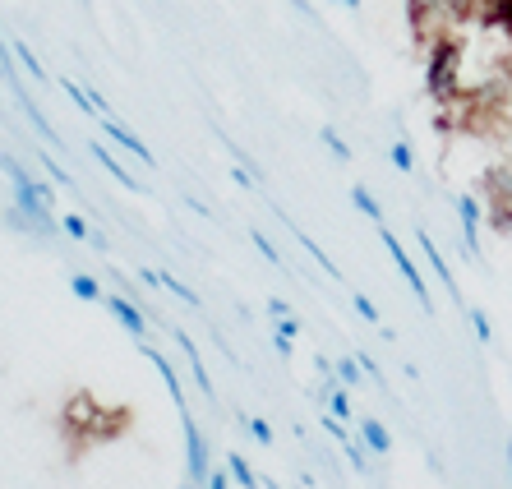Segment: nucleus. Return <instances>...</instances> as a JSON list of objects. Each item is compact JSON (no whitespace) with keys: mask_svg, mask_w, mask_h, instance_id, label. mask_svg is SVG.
Instances as JSON below:
<instances>
[{"mask_svg":"<svg viewBox=\"0 0 512 489\" xmlns=\"http://www.w3.org/2000/svg\"><path fill=\"white\" fill-rule=\"evenodd\" d=\"M425 88H429V97H439V102H448V97L462 88V47H457L453 37H439L434 51H429Z\"/></svg>","mask_w":512,"mask_h":489,"instance_id":"1","label":"nucleus"},{"mask_svg":"<svg viewBox=\"0 0 512 489\" xmlns=\"http://www.w3.org/2000/svg\"><path fill=\"white\" fill-rule=\"evenodd\" d=\"M379 240H383V250H388V259L397 263V273H402V282H406V287H411V296L420 300V310H425V314H434V296H429V282H425V273H420V268H416V259H411V254L402 250V240H397L393 231L383 227V222H379Z\"/></svg>","mask_w":512,"mask_h":489,"instance_id":"2","label":"nucleus"},{"mask_svg":"<svg viewBox=\"0 0 512 489\" xmlns=\"http://www.w3.org/2000/svg\"><path fill=\"white\" fill-rule=\"evenodd\" d=\"M180 434H185V476L194 485H203V480L213 476V457H208V439H203L199 420L190 411H180Z\"/></svg>","mask_w":512,"mask_h":489,"instance_id":"3","label":"nucleus"},{"mask_svg":"<svg viewBox=\"0 0 512 489\" xmlns=\"http://www.w3.org/2000/svg\"><path fill=\"white\" fill-rule=\"evenodd\" d=\"M102 310H107L111 319H116L120 328H125V333H130L139 346L148 342V314H143L130 296H102Z\"/></svg>","mask_w":512,"mask_h":489,"instance_id":"4","label":"nucleus"},{"mask_svg":"<svg viewBox=\"0 0 512 489\" xmlns=\"http://www.w3.org/2000/svg\"><path fill=\"white\" fill-rule=\"evenodd\" d=\"M457 217H462V245L471 259H485V250H480V199L476 194H457Z\"/></svg>","mask_w":512,"mask_h":489,"instance_id":"5","label":"nucleus"},{"mask_svg":"<svg viewBox=\"0 0 512 489\" xmlns=\"http://www.w3.org/2000/svg\"><path fill=\"white\" fill-rule=\"evenodd\" d=\"M480 10V0H411V19H425V14H434V19H471V14Z\"/></svg>","mask_w":512,"mask_h":489,"instance_id":"6","label":"nucleus"},{"mask_svg":"<svg viewBox=\"0 0 512 489\" xmlns=\"http://www.w3.org/2000/svg\"><path fill=\"white\" fill-rule=\"evenodd\" d=\"M171 342H176V351L185 356V365H190V374H194V383H199V393L213 402L217 397V388H213V379H208V365H203V356H199V346L190 342V333L185 328H171Z\"/></svg>","mask_w":512,"mask_h":489,"instance_id":"7","label":"nucleus"},{"mask_svg":"<svg viewBox=\"0 0 512 489\" xmlns=\"http://www.w3.org/2000/svg\"><path fill=\"white\" fill-rule=\"evenodd\" d=\"M416 245H420V254H425V263H429V268H434V277H439V282H443V291H448V296H453V300H462V282H457V277H453V268H448V259H443V250H439V245H434V236H429V231H416Z\"/></svg>","mask_w":512,"mask_h":489,"instance_id":"8","label":"nucleus"},{"mask_svg":"<svg viewBox=\"0 0 512 489\" xmlns=\"http://www.w3.org/2000/svg\"><path fill=\"white\" fill-rule=\"evenodd\" d=\"M102 134H107L111 144H120V148H125V153H130V157H139L143 167H157L153 148L143 144V139H139V134H134V130H125V125H120L116 116H102Z\"/></svg>","mask_w":512,"mask_h":489,"instance_id":"9","label":"nucleus"},{"mask_svg":"<svg viewBox=\"0 0 512 489\" xmlns=\"http://www.w3.org/2000/svg\"><path fill=\"white\" fill-rule=\"evenodd\" d=\"M10 93H14V102H19V111H24V116H28V125H33V130H37V134H42V139H47V144H51V148H65V139H60V134H56V125H51V120H47V116H42V107H37L33 97H28V93H24V84H14V88H10Z\"/></svg>","mask_w":512,"mask_h":489,"instance_id":"10","label":"nucleus"},{"mask_svg":"<svg viewBox=\"0 0 512 489\" xmlns=\"http://www.w3.org/2000/svg\"><path fill=\"white\" fill-rule=\"evenodd\" d=\"M356 439L365 443L374 457H388V453H393V434H388V425H383L379 416H356Z\"/></svg>","mask_w":512,"mask_h":489,"instance_id":"11","label":"nucleus"},{"mask_svg":"<svg viewBox=\"0 0 512 489\" xmlns=\"http://www.w3.org/2000/svg\"><path fill=\"white\" fill-rule=\"evenodd\" d=\"M88 157H93V162H97V167H102V171H111V180H120V185H125V190H130V194H148V190H143V185H139V180L130 176V171L120 167V157L111 153L107 144H88Z\"/></svg>","mask_w":512,"mask_h":489,"instance_id":"12","label":"nucleus"},{"mask_svg":"<svg viewBox=\"0 0 512 489\" xmlns=\"http://www.w3.org/2000/svg\"><path fill=\"white\" fill-rule=\"evenodd\" d=\"M60 231H65V240H84V245H93L97 254H107V245H111V240L102 236V231L88 227V217H79V213H65V217H60Z\"/></svg>","mask_w":512,"mask_h":489,"instance_id":"13","label":"nucleus"},{"mask_svg":"<svg viewBox=\"0 0 512 489\" xmlns=\"http://www.w3.org/2000/svg\"><path fill=\"white\" fill-rule=\"evenodd\" d=\"M0 176L10 180V190H14V194H28V190L37 185V180L28 176L24 162H19V157H10V153H0Z\"/></svg>","mask_w":512,"mask_h":489,"instance_id":"14","label":"nucleus"},{"mask_svg":"<svg viewBox=\"0 0 512 489\" xmlns=\"http://www.w3.org/2000/svg\"><path fill=\"white\" fill-rule=\"evenodd\" d=\"M227 476H231V485L236 489H263V476L240 453H227Z\"/></svg>","mask_w":512,"mask_h":489,"instance_id":"15","label":"nucleus"},{"mask_svg":"<svg viewBox=\"0 0 512 489\" xmlns=\"http://www.w3.org/2000/svg\"><path fill=\"white\" fill-rule=\"evenodd\" d=\"M296 337H300V323L291 319V314L273 323V351H277V356L291 360V351H296Z\"/></svg>","mask_w":512,"mask_h":489,"instance_id":"16","label":"nucleus"},{"mask_svg":"<svg viewBox=\"0 0 512 489\" xmlns=\"http://www.w3.org/2000/svg\"><path fill=\"white\" fill-rule=\"evenodd\" d=\"M351 208H356L360 217H370L374 227H379V222H383V203L374 199V194L365 190V185H351Z\"/></svg>","mask_w":512,"mask_h":489,"instance_id":"17","label":"nucleus"},{"mask_svg":"<svg viewBox=\"0 0 512 489\" xmlns=\"http://www.w3.org/2000/svg\"><path fill=\"white\" fill-rule=\"evenodd\" d=\"M14 47V60H19V70H28V79H37V84H47V70H42V60H37V51L28 47L24 37L19 42H10Z\"/></svg>","mask_w":512,"mask_h":489,"instance_id":"18","label":"nucleus"},{"mask_svg":"<svg viewBox=\"0 0 512 489\" xmlns=\"http://www.w3.org/2000/svg\"><path fill=\"white\" fill-rule=\"evenodd\" d=\"M70 296L84 300V305H97V300H102V282L88 273H70Z\"/></svg>","mask_w":512,"mask_h":489,"instance_id":"19","label":"nucleus"},{"mask_svg":"<svg viewBox=\"0 0 512 489\" xmlns=\"http://www.w3.org/2000/svg\"><path fill=\"white\" fill-rule=\"evenodd\" d=\"M342 453H346V466H351L356 476H374V466H370V448H365L360 439H346Z\"/></svg>","mask_w":512,"mask_h":489,"instance_id":"20","label":"nucleus"},{"mask_svg":"<svg viewBox=\"0 0 512 489\" xmlns=\"http://www.w3.org/2000/svg\"><path fill=\"white\" fill-rule=\"evenodd\" d=\"M296 240H300V245H305V254H310V259H314V263H319L323 273L333 277V282H342V268H337V263H333V259H328V254H323V245H314V240H310V236H305V231H296Z\"/></svg>","mask_w":512,"mask_h":489,"instance_id":"21","label":"nucleus"},{"mask_svg":"<svg viewBox=\"0 0 512 489\" xmlns=\"http://www.w3.org/2000/svg\"><path fill=\"white\" fill-rule=\"evenodd\" d=\"M162 277V291H171V296L180 300V305H190V310H199V291L194 287H185V282H180L176 273H157Z\"/></svg>","mask_w":512,"mask_h":489,"instance_id":"22","label":"nucleus"},{"mask_svg":"<svg viewBox=\"0 0 512 489\" xmlns=\"http://www.w3.org/2000/svg\"><path fill=\"white\" fill-rule=\"evenodd\" d=\"M466 323H471V333H476L480 346L494 342V323H489V314L480 310V305H466Z\"/></svg>","mask_w":512,"mask_h":489,"instance_id":"23","label":"nucleus"},{"mask_svg":"<svg viewBox=\"0 0 512 489\" xmlns=\"http://www.w3.org/2000/svg\"><path fill=\"white\" fill-rule=\"evenodd\" d=\"M240 430L250 434L254 443H263V448H268V443L277 439V430H273V425H268V420H263V416H240Z\"/></svg>","mask_w":512,"mask_h":489,"instance_id":"24","label":"nucleus"},{"mask_svg":"<svg viewBox=\"0 0 512 489\" xmlns=\"http://www.w3.org/2000/svg\"><path fill=\"white\" fill-rule=\"evenodd\" d=\"M319 139H323V148H328V153H333L337 162H351V144H346V139L333 130V125H323V130H319Z\"/></svg>","mask_w":512,"mask_h":489,"instance_id":"25","label":"nucleus"},{"mask_svg":"<svg viewBox=\"0 0 512 489\" xmlns=\"http://www.w3.org/2000/svg\"><path fill=\"white\" fill-rule=\"evenodd\" d=\"M388 162H393L402 176H411V171H416V153H411V144H406V139H397V144L388 148Z\"/></svg>","mask_w":512,"mask_h":489,"instance_id":"26","label":"nucleus"},{"mask_svg":"<svg viewBox=\"0 0 512 489\" xmlns=\"http://www.w3.org/2000/svg\"><path fill=\"white\" fill-rule=\"evenodd\" d=\"M37 162H42V167H47V176H51V185H60V190H74V176L65 167H60L56 157L51 153H37Z\"/></svg>","mask_w":512,"mask_h":489,"instance_id":"27","label":"nucleus"},{"mask_svg":"<svg viewBox=\"0 0 512 489\" xmlns=\"http://www.w3.org/2000/svg\"><path fill=\"white\" fill-rule=\"evenodd\" d=\"M351 305H356V314L365 323H374V328H383V314H379V305H374L370 296H365V291H356V296H351Z\"/></svg>","mask_w":512,"mask_h":489,"instance_id":"28","label":"nucleus"},{"mask_svg":"<svg viewBox=\"0 0 512 489\" xmlns=\"http://www.w3.org/2000/svg\"><path fill=\"white\" fill-rule=\"evenodd\" d=\"M337 383H342V388H360V360L356 356L337 360Z\"/></svg>","mask_w":512,"mask_h":489,"instance_id":"29","label":"nucleus"},{"mask_svg":"<svg viewBox=\"0 0 512 489\" xmlns=\"http://www.w3.org/2000/svg\"><path fill=\"white\" fill-rule=\"evenodd\" d=\"M14 65H19V60H14V47H5V42H0V84H19V70H14Z\"/></svg>","mask_w":512,"mask_h":489,"instance_id":"30","label":"nucleus"},{"mask_svg":"<svg viewBox=\"0 0 512 489\" xmlns=\"http://www.w3.org/2000/svg\"><path fill=\"white\" fill-rule=\"evenodd\" d=\"M250 240H254V250H259L263 259L273 263V268H286V263H282V254H277V245H273V240H268V236H263V231H250Z\"/></svg>","mask_w":512,"mask_h":489,"instance_id":"31","label":"nucleus"},{"mask_svg":"<svg viewBox=\"0 0 512 489\" xmlns=\"http://www.w3.org/2000/svg\"><path fill=\"white\" fill-rule=\"evenodd\" d=\"M319 425H323V434H333V439H351V425H346V420H337L333 411H328V416H319Z\"/></svg>","mask_w":512,"mask_h":489,"instance_id":"32","label":"nucleus"},{"mask_svg":"<svg viewBox=\"0 0 512 489\" xmlns=\"http://www.w3.org/2000/svg\"><path fill=\"white\" fill-rule=\"evenodd\" d=\"M263 310H268V319H286V314H291V305H286V300L282 296H268V305H263Z\"/></svg>","mask_w":512,"mask_h":489,"instance_id":"33","label":"nucleus"},{"mask_svg":"<svg viewBox=\"0 0 512 489\" xmlns=\"http://www.w3.org/2000/svg\"><path fill=\"white\" fill-rule=\"evenodd\" d=\"M199 489H231V476H227V466H222V471H217V466H213V476L203 480Z\"/></svg>","mask_w":512,"mask_h":489,"instance_id":"34","label":"nucleus"},{"mask_svg":"<svg viewBox=\"0 0 512 489\" xmlns=\"http://www.w3.org/2000/svg\"><path fill=\"white\" fill-rule=\"evenodd\" d=\"M360 370H365V374H370V379H379V365H374V356H365V351H360Z\"/></svg>","mask_w":512,"mask_h":489,"instance_id":"35","label":"nucleus"},{"mask_svg":"<svg viewBox=\"0 0 512 489\" xmlns=\"http://www.w3.org/2000/svg\"><path fill=\"white\" fill-rule=\"evenodd\" d=\"M333 5H342V10H360V0H333Z\"/></svg>","mask_w":512,"mask_h":489,"instance_id":"36","label":"nucleus"},{"mask_svg":"<svg viewBox=\"0 0 512 489\" xmlns=\"http://www.w3.org/2000/svg\"><path fill=\"white\" fill-rule=\"evenodd\" d=\"M508 476H512V434H508Z\"/></svg>","mask_w":512,"mask_h":489,"instance_id":"37","label":"nucleus"},{"mask_svg":"<svg viewBox=\"0 0 512 489\" xmlns=\"http://www.w3.org/2000/svg\"><path fill=\"white\" fill-rule=\"evenodd\" d=\"M263 489H282V485H277V480H263Z\"/></svg>","mask_w":512,"mask_h":489,"instance_id":"38","label":"nucleus"},{"mask_svg":"<svg viewBox=\"0 0 512 489\" xmlns=\"http://www.w3.org/2000/svg\"><path fill=\"white\" fill-rule=\"evenodd\" d=\"M185 489H199V485H194V480H190V485H185Z\"/></svg>","mask_w":512,"mask_h":489,"instance_id":"39","label":"nucleus"},{"mask_svg":"<svg viewBox=\"0 0 512 489\" xmlns=\"http://www.w3.org/2000/svg\"><path fill=\"white\" fill-rule=\"evenodd\" d=\"M508 70H512V56H508Z\"/></svg>","mask_w":512,"mask_h":489,"instance_id":"40","label":"nucleus"}]
</instances>
